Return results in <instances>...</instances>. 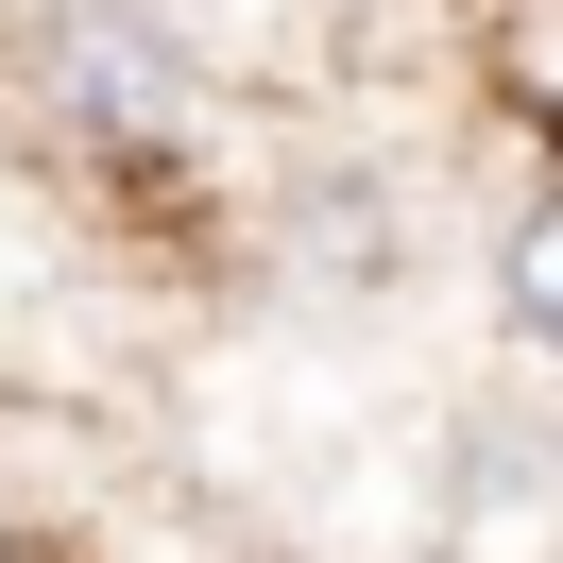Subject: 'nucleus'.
<instances>
[{"instance_id": "nucleus-1", "label": "nucleus", "mask_w": 563, "mask_h": 563, "mask_svg": "<svg viewBox=\"0 0 563 563\" xmlns=\"http://www.w3.org/2000/svg\"><path fill=\"white\" fill-rule=\"evenodd\" d=\"M35 120L86 154H154L206 120V69H188L172 18H137V0H52L35 18Z\"/></svg>"}, {"instance_id": "nucleus-2", "label": "nucleus", "mask_w": 563, "mask_h": 563, "mask_svg": "<svg viewBox=\"0 0 563 563\" xmlns=\"http://www.w3.org/2000/svg\"><path fill=\"white\" fill-rule=\"evenodd\" d=\"M444 563H563V444L512 410H478L444 444V529H427Z\"/></svg>"}, {"instance_id": "nucleus-3", "label": "nucleus", "mask_w": 563, "mask_h": 563, "mask_svg": "<svg viewBox=\"0 0 563 563\" xmlns=\"http://www.w3.org/2000/svg\"><path fill=\"white\" fill-rule=\"evenodd\" d=\"M495 308H512L529 358H563V188H547V206H512V240H495Z\"/></svg>"}, {"instance_id": "nucleus-4", "label": "nucleus", "mask_w": 563, "mask_h": 563, "mask_svg": "<svg viewBox=\"0 0 563 563\" xmlns=\"http://www.w3.org/2000/svg\"><path fill=\"white\" fill-rule=\"evenodd\" d=\"M529 86H547V103H563V18H529Z\"/></svg>"}, {"instance_id": "nucleus-5", "label": "nucleus", "mask_w": 563, "mask_h": 563, "mask_svg": "<svg viewBox=\"0 0 563 563\" xmlns=\"http://www.w3.org/2000/svg\"><path fill=\"white\" fill-rule=\"evenodd\" d=\"M410 563H444V547H410Z\"/></svg>"}]
</instances>
